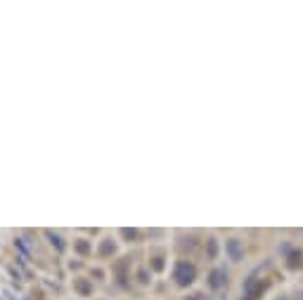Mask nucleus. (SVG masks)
I'll list each match as a JSON object with an SVG mask.
<instances>
[{
  "label": "nucleus",
  "mask_w": 303,
  "mask_h": 300,
  "mask_svg": "<svg viewBox=\"0 0 303 300\" xmlns=\"http://www.w3.org/2000/svg\"><path fill=\"white\" fill-rule=\"evenodd\" d=\"M192 276H194V270H192V267H185V265H180L178 267V282L180 284L192 282Z\"/></svg>",
  "instance_id": "nucleus-1"
}]
</instances>
